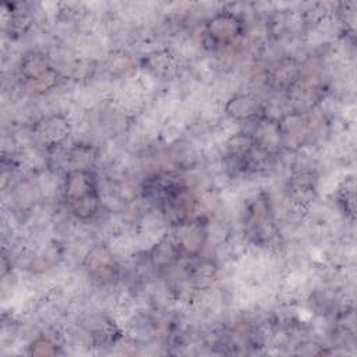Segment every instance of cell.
Returning <instances> with one entry per match:
<instances>
[{
  "label": "cell",
  "instance_id": "cell-1",
  "mask_svg": "<svg viewBox=\"0 0 357 357\" xmlns=\"http://www.w3.org/2000/svg\"><path fill=\"white\" fill-rule=\"evenodd\" d=\"M64 195L70 212L78 219L92 218L100 205L98 183L91 170H68Z\"/></svg>",
  "mask_w": 357,
  "mask_h": 357
},
{
  "label": "cell",
  "instance_id": "cell-2",
  "mask_svg": "<svg viewBox=\"0 0 357 357\" xmlns=\"http://www.w3.org/2000/svg\"><path fill=\"white\" fill-rule=\"evenodd\" d=\"M243 31L241 20L233 13H220L209 20L206 32L218 43H230Z\"/></svg>",
  "mask_w": 357,
  "mask_h": 357
},
{
  "label": "cell",
  "instance_id": "cell-3",
  "mask_svg": "<svg viewBox=\"0 0 357 357\" xmlns=\"http://www.w3.org/2000/svg\"><path fill=\"white\" fill-rule=\"evenodd\" d=\"M85 266L91 276L99 282H110L116 273L117 266L113 255L105 247H93L85 257Z\"/></svg>",
  "mask_w": 357,
  "mask_h": 357
},
{
  "label": "cell",
  "instance_id": "cell-4",
  "mask_svg": "<svg viewBox=\"0 0 357 357\" xmlns=\"http://www.w3.org/2000/svg\"><path fill=\"white\" fill-rule=\"evenodd\" d=\"M70 132V124L67 119L61 114L46 117L36 123L33 127V134L38 137V139L47 145H57L63 142Z\"/></svg>",
  "mask_w": 357,
  "mask_h": 357
},
{
  "label": "cell",
  "instance_id": "cell-5",
  "mask_svg": "<svg viewBox=\"0 0 357 357\" xmlns=\"http://www.w3.org/2000/svg\"><path fill=\"white\" fill-rule=\"evenodd\" d=\"M177 244L181 251L188 254H197L205 241V231L199 223L187 220L181 225H177Z\"/></svg>",
  "mask_w": 357,
  "mask_h": 357
},
{
  "label": "cell",
  "instance_id": "cell-6",
  "mask_svg": "<svg viewBox=\"0 0 357 357\" xmlns=\"http://www.w3.org/2000/svg\"><path fill=\"white\" fill-rule=\"evenodd\" d=\"M50 68L52 67L49 66V61H47L46 56L39 53V52L26 53L21 59V64H20L21 75L29 82L36 81L38 78L45 75Z\"/></svg>",
  "mask_w": 357,
  "mask_h": 357
},
{
  "label": "cell",
  "instance_id": "cell-7",
  "mask_svg": "<svg viewBox=\"0 0 357 357\" xmlns=\"http://www.w3.org/2000/svg\"><path fill=\"white\" fill-rule=\"evenodd\" d=\"M181 250L177 241H172L170 238H162L151 251V259L155 266H169L172 265L180 255Z\"/></svg>",
  "mask_w": 357,
  "mask_h": 357
},
{
  "label": "cell",
  "instance_id": "cell-8",
  "mask_svg": "<svg viewBox=\"0 0 357 357\" xmlns=\"http://www.w3.org/2000/svg\"><path fill=\"white\" fill-rule=\"evenodd\" d=\"M258 102L250 95H238L227 105V113L237 119H245L255 114Z\"/></svg>",
  "mask_w": 357,
  "mask_h": 357
},
{
  "label": "cell",
  "instance_id": "cell-9",
  "mask_svg": "<svg viewBox=\"0 0 357 357\" xmlns=\"http://www.w3.org/2000/svg\"><path fill=\"white\" fill-rule=\"evenodd\" d=\"M255 145H257L255 138L251 135H245V134H237V135L231 137L226 144L230 156H234V158L250 156V153L255 148Z\"/></svg>",
  "mask_w": 357,
  "mask_h": 357
},
{
  "label": "cell",
  "instance_id": "cell-10",
  "mask_svg": "<svg viewBox=\"0 0 357 357\" xmlns=\"http://www.w3.org/2000/svg\"><path fill=\"white\" fill-rule=\"evenodd\" d=\"M337 199L339 204L343 206V211L346 215L354 216V208H356V181L353 177L346 178L337 191Z\"/></svg>",
  "mask_w": 357,
  "mask_h": 357
},
{
  "label": "cell",
  "instance_id": "cell-11",
  "mask_svg": "<svg viewBox=\"0 0 357 357\" xmlns=\"http://www.w3.org/2000/svg\"><path fill=\"white\" fill-rule=\"evenodd\" d=\"M29 353L33 356H54L57 353V347L49 339L39 337L31 344Z\"/></svg>",
  "mask_w": 357,
  "mask_h": 357
},
{
  "label": "cell",
  "instance_id": "cell-12",
  "mask_svg": "<svg viewBox=\"0 0 357 357\" xmlns=\"http://www.w3.org/2000/svg\"><path fill=\"white\" fill-rule=\"evenodd\" d=\"M56 78H57V73L50 68L45 75H42L40 78H38L36 81H33L31 84L36 92H45L56 84Z\"/></svg>",
  "mask_w": 357,
  "mask_h": 357
}]
</instances>
